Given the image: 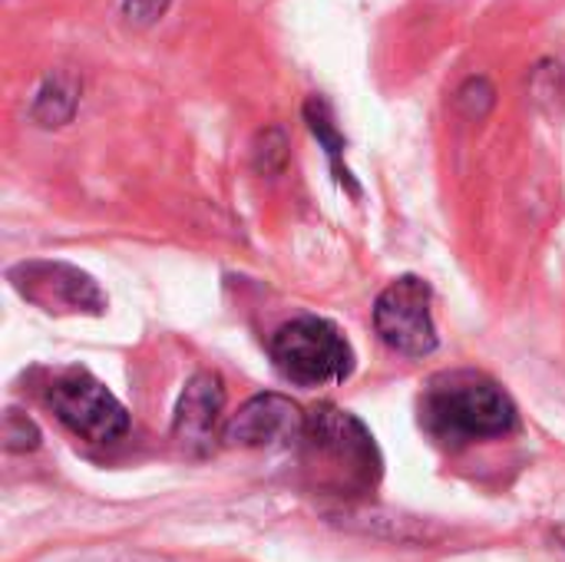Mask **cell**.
I'll return each instance as SVG.
<instances>
[{
    "mask_svg": "<svg viewBox=\"0 0 565 562\" xmlns=\"http://www.w3.org/2000/svg\"><path fill=\"white\" fill-rule=\"evenodd\" d=\"M420 424L444 447L497 441L516 431L520 414L513 397L487 374L447 371L420 394Z\"/></svg>",
    "mask_w": 565,
    "mask_h": 562,
    "instance_id": "1",
    "label": "cell"
},
{
    "mask_svg": "<svg viewBox=\"0 0 565 562\" xmlns=\"http://www.w3.org/2000/svg\"><path fill=\"white\" fill-rule=\"evenodd\" d=\"M301 467L311 474L318 490L334 497H367L381 480V450L374 434L334 404H321L308 414L301 434Z\"/></svg>",
    "mask_w": 565,
    "mask_h": 562,
    "instance_id": "2",
    "label": "cell"
},
{
    "mask_svg": "<svg viewBox=\"0 0 565 562\" xmlns=\"http://www.w3.org/2000/svg\"><path fill=\"white\" fill-rule=\"evenodd\" d=\"M268 354L278 374L298 388L341 384L354 371V351L341 328L315 315H301L281 325L268 341Z\"/></svg>",
    "mask_w": 565,
    "mask_h": 562,
    "instance_id": "3",
    "label": "cell"
},
{
    "mask_svg": "<svg viewBox=\"0 0 565 562\" xmlns=\"http://www.w3.org/2000/svg\"><path fill=\"white\" fill-rule=\"evenodd\" d=\"M43 401L60 417V424L89 444H116L129 434L126 407L103 381L83 368L56 371L43 388Z\"/></svg>",
    "mask_w": 565,
    "mask_h": 562,
    "instance_id": "4",
    "label": "cell"
},
{
    "mask_svg": "<svg viewBox=\"0 0 565 562\" xmlns=\"http://www.w3.org/2000/svg\"><path fill=\"white\" fill-rule=\"evenodd\" d=\"M434 291L417 275L394 278L374 305V328L381 341L404 358H427L437 351V325H434Z\"/></svg>",
    "mask_w": 565,
    "mask_h": 562,
    "instance_id": "5",
    "label": "cell"
},
{
    "mask_svg": "<svg viewBox=\"0 0 565 562\" xmlns=\"http://www.w3.org/2000/svg\"><path fill=\"white\" fill-rule=\"evenodd\" d=\"M10 285L43 311L103 315L106 295L93 275L66 262H20L10 268Z\"/></svg>",
    "mask_w": 565,
    "mask_h": 562,
    "instance_id": "6",
    "label": "cell"
},
{
    "mask_svg": "<svg viewBox=\"0 0 565 562\" xmlns=\"http://www.w3.org/2000/svg\"><path fill=\"white\" fill-rule=\"evenodd\" d=\"M308 414L281 394H258L222 427V441L228 447L245 450H271V447H298L305 434Z\"/></svg>",
    "mask_w": 565,
    "mask_h": 562,
    "instance_id": "7",
    "label": "cell"
},
{
    "mask_svg": "<svg viewBox=\"0 0 565 562\" xmlns=\"http://www.w3.org/2000/svg\"><path fill=\"white\" fill-rule=\"evenodd\" d=\"M222 411H225V388L218 374H195L179 404H175V421H172V437L175 444L192 454V457H205L215 441H218V427H222Z\"/></svg>",
    "mask_w": 565,
    "mask_h": 562,
    "instance_id": "8",
    "label": "cell"
},
{
    "mask_svg": "<svg viewBox=\"0 0 565 562\" xmlns=\"http://www.w3.org/2000/svg\"><path fill=\"white\" fill-rule=\"evenodd\" d=\"M79 93L83 83L76 73L70 70H53L33 93L30 99V119L40 129H60L66 123H73L76 109H79Z\"/></svg>",
    "mask_w": 565,
    "mask_h": 562,
    "instance_id": "9",
    "label": "cell"
},
{
    "mask_svg": "<svg viewBox=\"0 0 565 562\" xmlns=\"http://www.w3.org/2000/svg\"><path fill=\"white\" fill-rule=\"evenodd\" d=\"M305 123H308V129H311V136L318 139V146L324 149V156H328V162H331V172H334V179L351 192V195H361V189H358V182H354V176H351V169L344 166V149H348V142H344V136H341V129H338V123H334V113H331V106L321 99V96H311L308 103H305Z\"/></svg>",
    "mask_w": 565,
    "mask_h": 562,
    "instance_id": "10",
    "label": "cell"
},
{
    "mask_svg": "<svg viewBox=\"0 0 565 562\" xmlns=\"http://www.w3.org/2000/svg\"><path fill=\"white\" fill-rule=\"evenodd\" d=\"M454 106H457V113H460L463 119L483 123V119L493 113V106H497V86H493L487 76H470V79H463V83L457 86Z\"/></svg>",
    "mask_w": 565,
    "mask_h": 562,
    "instance_id": "11",
    "label": "cell"
},
{
    "mask_svg": "<svg viewBox=\"0 0 565 562\" xmlns=\"http://www.w3.org/2000/svg\"><path fill=\"white\" fill-rule=\"evenodd\" d=\"M291 159V142H288V132L281 126H268L258 132L255 146H252V162L262 176H278L285 172Z\"/></svg>",
    "mask_w": 565,
    "mask_h": 562,
    "instance_id": "12",
    "label": "cell"
},
{
    "mask_svg": "<svg viewBox=\"0 0 565 562\" xmlns=\"http://www.w3.org/2000/svg\"><path fill=\"white\" fill-rule=\"evenodd\" d=\"M530 96L543 109H559L565 99V70L559 60H540L530 70Z\"/></svg>",
    "mask_w": 565,
    "mask_h": 562,
    "instance_id": "13",
    "label": "cell"
},
{
    "mask_svg": "<svg viewBox=\"0 0 565 562\" xmlns=\"http://www.w3.org/2000/svg\"><path fill=\"white\" fill-rule=\"evenodd\" d=\"M3 447L10 454H30V450H36L40 447L36 424L26 414H20V411H7V417H3Z\"/></svg>",
    "mask_w": 565,
    "mask_h": 562,
    "instance_id": "14",
    "label": "cell"
},
{
    "mask_svg": "<svg viewBox=\"0 0 565 562\" xmlns=\"http://www.w3.org/2000/svg\"><path fill=\"white\" fill-rule=\"evenodd\" d=\"M172 0H122V17L132 26H152L156 20H162L169 13Z\"/></svg>",
    "mask_w": 565,
    "mask_h": 562,
    "instance_id": "15",
    "label": "cell"
}]
</instances>
